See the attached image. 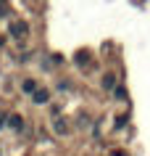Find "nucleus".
<instances>
[{
	"label": "nucleus",
	"instance_id": "obj_2",
	"mask_svg": "<svg viewBox=\"0 0 150 156\" xmlns=\"http://www.w3.org/2000/svg\"><path fill=\"white\" fill-rule=\"evenodd\" d=\"M26 32V24H16L13 27V34H24Z\"/></svg>",
	"mask_w": 150,
	"mask_h": 156
},
{
	"label": "nucleus",
	"instance_id": "obj_3",
	"mask_svg": "<svg viewBox=\"0 0 150 156\" xmlns=\"http://www.w3.org/2000/svg\"><path fill=\"white\" fill-rule=\"evenodd\" d=\"M24 90H26V93L34 90V82H32V80H26V82H24Z\"/></svg>",
	"mask_w": 150,
	"mask_h": 156
},
{
	"label": "nucleus",
	"instance_id": "obj_1",
	"mask_svg": "<svg viewBox=\"0 0 150 156\" xmlns=\"http://www.w3.org/2000/svg\"><path fill=\"white\" fill-rule=\"evenodd\" d=\"M34 101H37V103H45V101H48V93H45V90L37 93V95H34Z\"/></svg>",
	"mask_w": 150,
	"mask_h": 156
}]
</instances>
